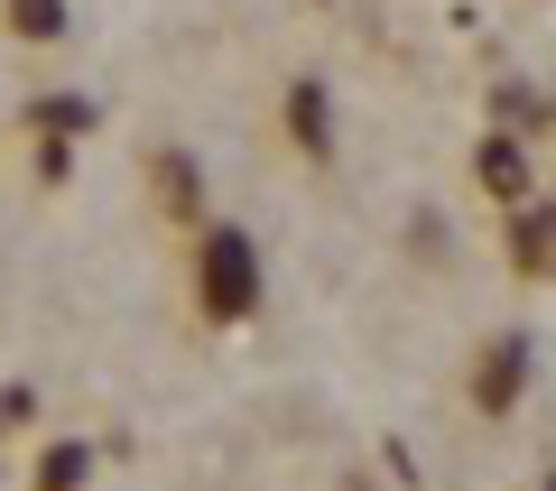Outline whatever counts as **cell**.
Wrapping results in <instances>:
<instances>
[{
  "instance_id": "6da1fadb",
  "label": "cell",
  "mask_w": 556,
  "mask_h": 491,
  "mask_svg": "<svg viewBox=\"0 0 556 491\" xmlns=\"http://www.w3.org/2000/svg\"><path fill=\"white\" fill-rule=\"evenodd\" d=\"M204 306H214L223 325H241V315L260 306V251H251V232H214V241H204Z\"/></svg>"
},
{
  "instance_id": "8992f818",
  "label": "cell",
  "mask_w": 556,
  "mask_h": 491,
  "mask_svg": "<svg viewBox=\"0 0 556 491\" xmlns=\"http://www.w3.org/2000/svg\"><path fill=\"white\" fill-rule=\"evenodd\" d=\"M149 177H159V204H167V214H195V158H177V149H167L159 167H149Z\"/></svg>"
},
{
  "instance_id": "ba28073f",
  "label": "cell",
  "mask_w": 556,
  "mask_h": 491,
  "mask_svg": "<svg viewBox=\"0 0 556 491\" xmlns=\"http://www.w3.org/2000/svg\"><path fill=\"white\" fill-rule=\"evenodd\" d=\"M10 28L20 38H65V0H10Z\"/></svg>"
},
{
  "instance_id": "3957f363",
  "label": "cell",
  "mask_w": 556,
  "mask_h": 491,
  "mask_svg": "<svg viewBox=\"0 0 556 491\" xmlns=\"http://www.w3.org/2000/svg\"><path fill=\"white\" fill-rule=\"evenodd\" d=\"M510 260H519L529 278H547V269H556V204L519 196V214H510Z\"/></svg>"
},
{
  "instance_id": "52a82bcc",
  "label": "cell",
  "mask_w": 556,
  "mask_h": 491,
  "mask_svg": "<svg viewBox=\"0 0 556 491\" xmlns=\"http://www.w3.org/2000/svg\"><path fill=\"white\" fill-rule=\"evenodd\" d=\"M84 473H93V454H84V445H47L38 491H84Z\"/></svg>"
},
{
  "instance_id": "7a4b0ae2",
  "label": "cell",
  "mask_w": 556,
  "mask_h": 491,
  "mask_svg": "<svg viewBox=\"0 0 556 491\" xmlns=\"http://www.w3.org/2000/svg\"><path fill=\"white\" fill-rule=\"evenodd\" d=\"M519 390H529V343H519V335H501L492 353H482V372H473V399H482V417H501Z\"/></svg>"
},
{
  "instance_id": "5b68a950",
  "label": "cell",
  "mask_w": 556,
  "mask_h": 491,
  "mask_svg": "<svg viewBox=\"0 0 556 491\" xmlns=\"http://www.w3.org/2000/svg\"><path fill=\"white\" fill-rule=\"evenodd\" d=\"M473 177L492 186L501 204H519V196H529V158H519V139H482V158H473Z\"/></svg>"
},
{
  "instance_id": "9c48e42d",
  "label": "cell",
  "mask_w": 556,
  "mask_h": 491,
  "mask_svg": "<svg viewBox=\"0 0 556 491\" xmlns=\"http://www.w3.org/2000/svg\"><path fill=\"white\" fill-rule=\"evenodd\" d=\"M38 121H47V130L65 139V130H84V121H93V112H84V102H38Z\"/></svg>"
},
{
  "instance_id": "277c9868",
  "label": "cell",
  "mask_w": 556,
  "mask_h": 491,
  "mask_svg": "<svg viewBox=\"0 0 556 491\" xmlns=\"http://www.w3.org/2000/svg\"><path fill=\"white\" fill-rule=\"evenodd\" d=\"M288 139H298L306 158H334V121H325V84H298V93H288Z\"/></svg>"
}]
</instances>
